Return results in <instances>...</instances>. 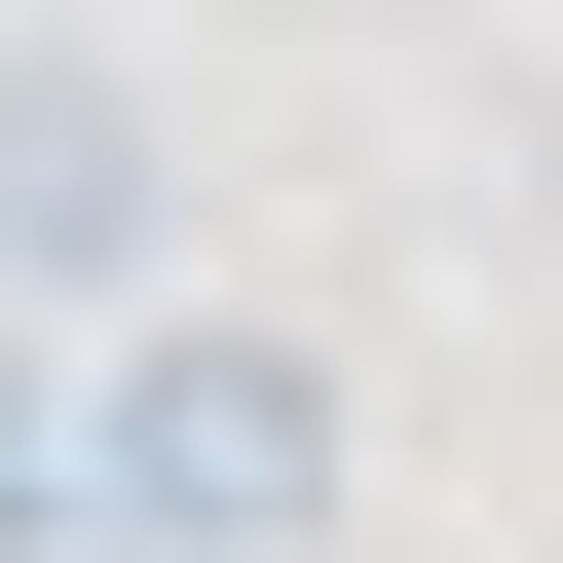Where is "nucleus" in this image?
<instances>
[{
	"mask_svg": "<svg viewBox=\"0 0 563 563\" xmlns=\"http://www.w3.org/2000/svg\"><path fill=\"white\" fill-rule=\"evenodd\" d=\"M339 488H376V413H339L301 301H113L76 339V563H339Z\"/></svg>",
	"mask_w": 563,
	"mask_h": 563,
	"instance_id": "nucleus-1",
	"label": "nucleus"
},
{
	"mask_svg": "<svg viewBox=\"0 0 563 563\" xmlns=\"http://www.w3.org/2000/svg\"><path fill=\"white\" fill-rule=\"evenodd\" d=\"M151 225H188L151 76H113V38H0V339H113V301H151Z\"/></svg>",
	"mask_w": 563,
	"mask_h": 563,
	"instance_id": "nucleus-2",
	"label": "nucleus"
},
{
	"mask_svg": "<svg viewBox=\"0 0 563 563\" xmlns=\"http://www.w3.org/2000/svg\"><path fill=\"white\" fill-rule=\"evenodd\" d=\"M0 563H76V376L0 339Z\"/></svg>",
	"mask_w": 563,
	"mask_h": 563,
	"instance_id": "nucleus-3",
	"label": "nucleus"
}]
</instances>
